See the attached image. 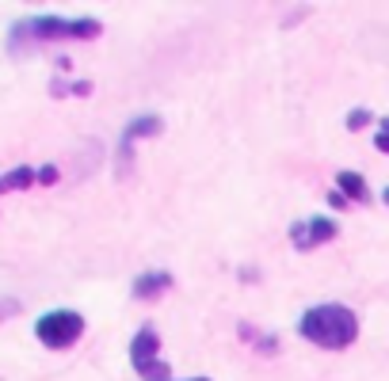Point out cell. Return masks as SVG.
<instances>
[{
  "mask_svg": "<svg viewBox=\"0 0 389 381\" xmlns=\"http://www.w3.org/2000/svg\"><path fill=\"white\" fill-rule=\"evenodd\" d=\"M298 332L317 347L344 351V347H351L355 336H359V317H355L347 305H313V309L298 320Z\"/></svg>",
  "mask_w": 389,
  "mask_h": 381,
  "instance_id": "1",
  "label": "cell"
},
{
  "mask_svg": "<svg viewBox=\"0 0 389 381\" xmlns=\"http://www.w3.org/2000/svg\"><path fill=\"white\" fill-rule=\"evenodd\" d=\"M100 20H58V15H35V20L15 23L12 31V50L23 42H61V38H96L100 35Z\"/></svg>",
  "mask_w": 389,
  "mask_h": 381,
  "instance_id": "2",
  "label": "cell"
},
{
  "mask_svg": "<svg viewBox=\"0 0 389 381\" xmlns=\"http://www.w3.org/2000/svg\"><path fill=\"white\" fill-rule=\"evenodd\" d=\"M35 336L43 339L46 347H73L84 336V317L73 309H54V313H46V317H38Z\"/></svg>",
  "mask_w": 389,
  "mask_h": 381,
  "instance_id": "3",
  "label": "cell"
},
{
  "mask_svg": "<svg viewBox=\"0 0 389 381\" xmlns=\"http://www.w3.org/2000/svg\"><path fill=\"white\" fill-rule=\"evenodd\" d=\"M157 351H160L157 332H153V328H142L134 336V343H130V362H134L137 374L149 378V381H172V378H168V366L157 359Z\"/></svg>",
  "mask_w": 389,
  "mask_h": 381,
  "instance_id": "4",
  "label": "cell"
},
{
  "mask_svg": "<svg viewBox=\"0 0 389 381\" xmlns=\"http://www.w3.org/2000/svg\"><path fill=\"white\" fill-rule=\"evenodd\" d=\"M153 134H160L157 115H142L123 130V137H119V176H130V168H134V145L142 141V137H153Z\"/></svg>",
  "mask_w": 389,
  "mask_h": 381,
  "instance_id": "5",
  "label": "cell"
},
{
  "mask_svg": "<svg viewBox=\"0 0 389 381\" xmlns=\"http://www.w3.org/2000/svg\"><path fill=\"white\" fill-rule=\"evenodd\" d=\"M332 237H336V221H328V217H310V221L290 225V240H294L302 252H310V248H317Z\"/></svg>",
  "mask_w": 389,
  "mask_h": 381,
  "instance_id": "6",
  "label": "cell"
},
{
  "mask_svg": "<svg viewBox=\"0 0 389 381\" xmlns=\"http://www.w3.org/2000/svg\"><path fill=\"white\" fill-rule=\"evenodd\" d=\"M165 290H172V274L168 271L137 274V282H134V297H160Z\"/></svg>",
  "mask_w": 389,
  "mask_h": 381,
  "instance_id": "7",
  "label": "cell"
},
{
  "mask_svg": "<svg viewBox=\"0 0 389 381\" xmlns=\"http://www.w3.org/2000/svg\"><path fill=\"white\" fill-rule=\"evenodd\" d=\"M336 187L347 202H370V191H367V180L359 172H340L336 176Z\"/></svg>",
  "mask_w": 389,
  "mask_h": 381,
  "instance_id": "8",
  "label": "cell"
},
{
  "mask_svg": "<svg viewBox=\"0 0 389 381\" xmlns=\"http://www.w3.org/2000/svg\"><path fill=\"white\" fill-rule=\"evenodd\" d=\"M35 180H38V172H31L27 164H20V168H12V172L0 176V194H8V191H27Z\"/></svg>",
  "mask_w": 389,
  "mask_h": 381,
  "instance_id": "9",
  "label": "cell"
},
{
  "mask_svg": "<svg viewBox=\"0 0 389 381\" xmlns=\"http://www.w3.org/2000/svg\"><path fill=\"white\" fill-rule=\"evenodd\" d=\"M374 123V115H370L367 107H355V111H347V130H363V126H370Z\"/></svg>",
  "mask_w": 389,
  "mask_h": 381,
  "instance_id": "10",
  "label": "cell"
},
{
  "mask_svg": "<svg viewBox=\"0 0 389 381\" xmlns=\"http://www.w3.org/2000/svg\"><path fill=\"white\" fill-rule=\"evenodd\" d=\"M38 183H58V168H54V164L38 168Z\"/></svg>",
  "mask_w": 389,
  "mask_h": 381,
  "instance_id": "11",
  "label": "cell"
},
{
  "mask_svg": "<svg viewBox=\"0 0 389 381\" xmlns=\"http://www.w3.org/2000/svg\"><path fill=\"white\" fill-rule=\"evenodd\" d=\"M328 206H332V210H344V206H347V199H344L340 191H328Z\"/></svg>",
  "mask_w": 389,
  "mask_h": 381,
  "instance_id": "12",
  "label": "cell"
},
{
  "mask_svg": "<svg viewBox=\"0 0 389 381\" xmlns=\"http://www.w3.org/2000/svg\"><path fill=\"white\" fill-rule=\"evenodd\" d=\"M374 145H378V153H389V130H378Z\"/></svg>",
  "mask_w": 389,
  "mask_h": 381,
  "instance_id": "13",
  "label": "cell"
},
{
  "mask_svg": "<svg viewBox=\"0 0 389 381\" xmlns=\"http://www.w3.org/2000/svg\"><path fill=\"white\" fill-rule=\"evenodd\" d=\"M69 92H73V95H88V92H92V84H88V80H77V84H73Z\"/></svg>",
  "mask_w": 389,
  "mask_h": 381,
  "instance_id": "14",
  "label": "cell"
},
{
  "mask_svg": "<svg viewBox=\"0 0 389 381\" xmlns=\"http://www.w3.org/2000/svg\"><path fill=\"white\" fill-rule=\"evenodd\" d=\"M382 130H389V118H386V123H382Z\"/></svg>",
  "mask_w": 389,
  "mask_h": 381,
  "instance_id": "15",
  "label": "cell"
},
{
  "mask_svg": "<svg viewBox=\"0 0 389 381\" xmlns=\"http://www.w3.org/2000/svg\"><path fill=\"white\" fill-rule=\"evenodd\" d=\"M382 199H386V202H389V191H386V194H382Z\"/></svg>",
  "mask_w": 389,
  "mask_h": 381,
  "instance_id": "16",
  "label": "cell"
},
{
  "mask_svg": "<svg viewBox=\"0 0 389 381\" xmlns=\"http://www.w3.org/2000/svg\"><path fill=\"white\" fill-rule=\"evenodd\" d=\"M191 381H206V378H191Z\"/></svg>",
  "mask_w": 389,
  "mask_h": 381,
  "instance_id": "17",
  "label": "cell"
},
{
  "mask_svg": "<svg viewBox=\"0 0 389 381\" xmlns=\"http://www.w3.org/2000/svg\"><path fill=\"white\" fill-rule=\"evenodd\" d=\"M0 309H8V305H0Z\"/></svg>",
  "mask_w": 389,
  "mask_h": 381,
  "instance_id": "18",
  "label": "cell"
}]
</instances>
